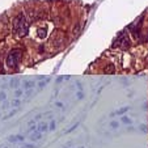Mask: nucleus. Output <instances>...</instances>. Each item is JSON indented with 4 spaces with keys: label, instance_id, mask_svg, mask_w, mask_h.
Instances as JSON below:
<instances>
[{
    "label": "nucleus",
    "instance_id": "obj_7",
    "mask_svg": "<svg viewBox=\"0 0 148 148\" xmlns=\"http://www.w3.org/2000/svg\"><path fill=\"white\" fill-rule=\"evenodd\" d=\"M38 130L39 131H46V130H47V125H46V123H41V125H39V127H38Z\"/></svg>",
    "mask_w": 148,
    "mask_h": 148
},
{
    "label": "nucleus",
    "instance_id": "obj_1",
    "mask_svg": "<svg viewBox=\"0 0 148 148\" xmlns=\"http://www.w3.org/2000/svg\"><path fill=\"white\" fill-rule=\"evenodd\" d=\"M13 25V32L20 37H25L29 32V23L26 20L25 14L24 13H18L12 21Z\"/></svg>",
    "mask_w": 148,
    "mask_h": 148
},
{
    "label": "nucleus",
    "instance_id": "obj_10",
    "mask_svg": "<svg viewBox=\"0 0 148 148\" xmlns=\"http://www.w3.org/2000/svg\"><path fill=\"white\" fill-rule=\"evenodd\" d=\"M33 85H34V84L29 81V83H26V84H25V88H26V89H29V88H32V87H33Z\"/></svg>",
    "mask_w": 148,
    "mask_h": 148
},
{
    "label": "nucleus",
    "instance_id": "obj_17",
    "mask_svg": "<svg viewBox=\"0 0 148 148\" xmlns=\"http://www.w3.org/2000/svg\"><path fill=\"white\" fill-rule=\"evenodd\" d=\"M24 148H34V145H30V144H29V145H25Z\"/></svg>",
    "mask_w": 148,
    "mask_h": 148
},
{
    "label": "nucleus",
    "instance_id": "obj_8",
    "mask_svg": "<svg viewBox=\"0 0 148 148\" xmlns=\"http://www.w3.org/2000/svg\"><path fill=\"white\" fill-rule=\"evenodd\" d=\"M11 87H13V88L18 87V80H13V81H11Z\"/></svg>",
    "mask_w": 148,
    "mask_h": 148
},
{
    "label": "nucleus",
    "instance_id": "obj_16",
    "mask_svg": "<svg viewBox=\"0 0 148 148\" xmlns=\"http://www.w3.org/2000/svg\"><path fill=\"white\" fill-rule=\"evenodd\" d=\"M112 126H113V127H117L118 123H117V122H112Z\"/></svg>",
    "mask_w": 148,
    "mask_h": 148
},
{
    "label": "nucleus",
    "instance_id": "obj_4",
    "mask_svg": "<svg viewBox=\"0 0 148 148\" xmlns=\"http://www.w3.org/2000/svg\"><path fill=\"white\" fill-rule=\"evenodd\" d=\"M46 29L45 28H41V29H38V37L39 38H45L46 36H47V33H46Z\"/></svg>",
    "mask_w": 148,
    "mask_h": 148
},
{
    "label": "nucleus",
    "instance_id": "obj_6",
    "mask_svg": "<svg viewBox=\"0 0 148 148\" xmlns=\"http://www.w3.org/2000/svg\"><path fill=\"white\" fill-rule=\"evenodd\" d=\"M20 140H24V136H11L9 138V142H20Z\"/></svg>",
    "mask_w": 148,
    "mask_h": 148
},
{
    "label": "nucleus",
    "instance_id": "obj_20",
    "mask_svg": "<svg viewBox=\"0 0 148 148\" xmlns=\"http://www.w3.org/2000/svg\"><path fill=\"white\" fill-rule=\"evenodd\" d=\"M147 62H148V56H147Z\"/></svg>",
    "mask_w": 148,
    "mask_h": 148
},
{
    "label": "nucleus",
    "instance_id": "obj_11",
    "mask_svg": "<svg viewBox=\"0 0 148 148\" xmlns=\"http://www.w3.org/2000/svg\"><path fill=\"white\" fill-rule=\"evenodd\" d=\"M39 138H41V135H39V134H34L33 136H32V139H34V140H38Z\"/></svg>",
    "mask_w": 148,
    "mask_h": 148
},
{
    "label": "nucleus",
    "instance_id": "obj_3",
    "mask_svg": "<svg viewBox=\"0 0 148 148\" xmlns=\"http://www.w3.org/2000/svg\"><path fill=\"white\" fill-rule=\"evenodd\" d=\"M130 38L129 36H127V33L126 32H121L119 34H118V37L115 38L114 43H113V47H121L122 50H127V49L130 47Z\"/></svg>",
    "mask_w": 148,
    "mask_h": 148
},
{
    "label": "nucleus",
    "instance_id": "obj_15",
    "mask_svg": "<svg viewBox=\"0 0 148 148\" xmlns=\"http://www.w3.org/2000/svg\"><path fill=\"white\" fill-rule=\"evenodd\" d=\"M12 103H13L14 106H17V105H18V103H20V101H13V102H12Z\"/></svg>",
    "mask_w": 148,
    "mask_h": 148
},
{
    "label": "nucleus",
    "instance_id": "obj_9",
    "mask_svg": "<svg viewBox=\"0 0 148 148\" xmlns=\"http://www.w3.org/2000/svg\"><path fill=\"white\" fill-rule=\"evenodd\" d=\"M127 110H129V108H122L121 110H118L117 112V114H123V113H126Z\"/></svg>",
    "mask_w": 148,
    "mask_h": 148
},
{
    "label": "nucleus",
    "instance_id": "obj_5",
    "mask_svg": "<svg viewBox=\"0 0 148 148\" xmlns=\"http://www.w3.org/2000/svg\"><path fill=\"white\" fill-rule=\"evenodd\" d=\"M103 71H105L106 73H114V66L109 64L108 67H105V70H103Z\"/></svg>",
    "mask_w": 148,
    "mask_h": 148
},
{
    "label": "nucleus",
    "instance_id": "obj_2",
    "mask_svg": "<svg viewBox=\"0 0 148 148\" xmlns=\"http://www.w3.org/2000/svg\"><path fill=\"white\" fill-rule=\"evenodd\" d=\"M20 58H21V50L18 49H14V50H11L9 54L7 55L5 63L8 68H16L20 63Z\"/></svg>",
    "mask_w": 148,
    "mask_h": 148
},
{
    "label": "nucleus",
    "instance_id": "obj_18",
    "mask_svg": "<svg viewBox=\"0 0 148 148\" xmlns=\"http://www.w3.org/2000/svg\"><path fill=\"white\" fill-rule=\"evenodd\" d=\"M16 96H21V90H17V92H16Z\"/></svg>",
    "mask_w": 148,
    "mask_h": 148
},
{
    "label": "nucleus",
    "instance_id": "obj_13",
    "mask_svg": "<svg viewBox=\"0 0 148 148\" xmlns=\"http://www.w3.org/2000/svg\"><path fill=\"white\" fill-rule=\"evenodd\" d=\"M1 100H5V93H0V101Z\"/></svg>",
    "mask_w": 148,
    "mask_h": 148
},
{
    "label": "nucleus",
    "instance_id": "obj_12",
    "mask_svg": "<svg viewBox=\"0 0 148 148\" xmlns=\"http://www.w3.org/2000/svg\"><path fill=\"white\" fill-rule=\"evenodd\" d=\"M122 121H123L125 123H131V121H130L127 117H123V118H122Z\"/></svg>",
    "mask_w": 148,
    "mask_h": 148
},
{
    "label": "nucleus",
    "instance_id": "obj_14",
    "mask_svg": "<svg viewBox=\"0 0 148 148\" xmlns=\"http://www.w3.org/2000/svg\"><path fill=\"white\" fill-rule=\"evenodd\" d=\"M54 129H55V123H51V126H50V130H54Z\"/></svg>",
    "mask_w": 148,
    "mask_h": 148
},
{
    "label": "nucleus",
    "instance_id": "obj_19",
    "mask_svg": "<svg viewBox=\"0 0 148 148\" xmlns=\"http://www.w3.org/2000/svg\"><path fill=\"white\" fill-rule=\"evenodd\" d=\"M79 148H84V147H79Z\"/></svg>",
    "mask_w": 148,
    "mask_h": 148
}]
</instances>
